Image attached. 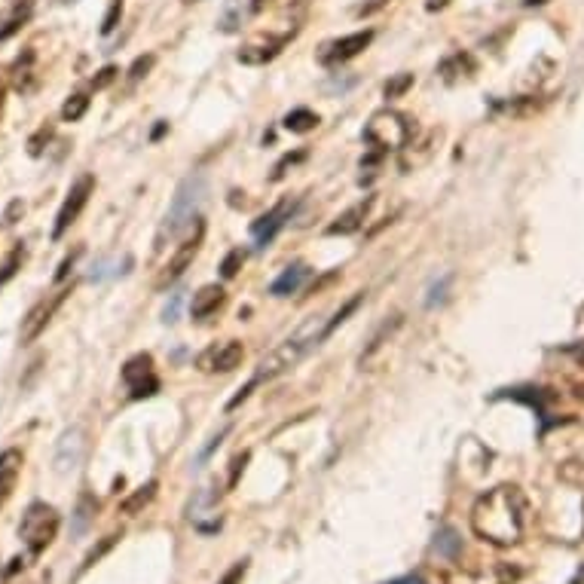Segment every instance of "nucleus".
Wrapping results in <instances>:
<instances>
[{
  "instance_id": "nucleus-1",
  "label": "nucleus",
  "mask_w": 584,
  "mask_h": 584,
  "mask_svg": "<svg viewBox=\"0 0 584 584\" xmlns=\"http://www.w3.org/2000/svg\"><path fill=\"white\" fill-rule=\"evenodd\" d=\"M358 297H352L349 303H343L334 315H328V318H309V322L294 334V337H288L279 349H273L267 358H260V364H257V374L239 389V395L227 404V410H236L260 383H270V380H276L279 374H285V370H291L306 352H312L315 346H322L343 322H346V318L358 309Z\"/></svg>"
},
{
  "instance_id": "nucleus-2",
  "label": "nucleus",
  "mask_w": 584,
  "mask_h": 584,
  "mask_svg": "<svg viewBox=\"0 0 584 584\" xmlns=\"http://www.w3.org/2000/svg\"><path fill=\"white\" fill-rule=\"evenodd\" d=\"M529 502L520 487L502 484L484 493L471 508V529L477 539H484L496 548H511L526 533Z\"/></svg>"
},
{
  "instance_id": "nucleus-3",
  "label": "nucleus",
  "mask_w": 584,
  "mask_h": 584,
  "mask_svg": "<svg viewBox=\"0 0 584 584\" xmlns=\"http://www.w3.org/2000/svg\"><path fill=\"white\" fill-rule=\"evenodd\" d=\"M202 202H205V178H202V175L184 178L181 187H178V193H175V199H172V208H169V215H166V224H163V230H159V239H156L159 245H156V248H163L166 239H172V236H178L184 227H190V224L196 221V215H199Z\"/></svg>"
},
{
  "instance_id": "nucleus-4",
  "label": "nucleus",
  "mask_w": 584,
  "mask_h": 584,
  "mask_svg": "<svg viewBox=\"0 0 584 584\" xmlns=\"http://www.w3.org/2000/svg\"><path fill=\"white\" fill-rule=\"evenodd\" d=\"M413 138V126L404 114L398 111H380L367 120L364 126V141L370 147H377L380 153H389V150H404Z\"/></svg>"
},
{
  "instance_id": "nucleus-5",
  "label": "nucleus",
  "mask_w": 584,
  "mask_h": 584,
  "mask_svg": "<svg viewBox=\"0 0 584 584\" xmlns=\"http://www.w3.org/2000/svg\"><path fill=\"white\" fill-rule=\"evenodd\" d=\"M56 533H59V514H56V508H49L43 502L28 505L25 517L19 523V536L25 539L28 551L31 554L46 551L52 545V539H56Z\"/></svg>"
},
{
  "instance_id": "nucleus-6",
  "label": "nucleus",
  "mask_w": 584,
  "mask_h": 584,
  "mask_svg": "<svg viewBox=\"0 0 584 584\" xmlns=\"http://www.w3.org/2000/svg\"><path fill=\"white\" fill-rule=\"evenodd\" d=\"M520 578V569L505 563V560H493V563H481L471 569H453L447 572V584H514Z\"/></svg>"
},
{
  "instance_id": "nucleus-7",
  "label": "nucleus",
  "mask_w": 584,
  "mask_h": 584,
  "mask_svg": "<svg viewBox=\"0 0 584 584\" xmlns=\"http://www.w3.org/2000/svg\"><path fill=\"white\" fill-rule=\"evenodd\" d=\"M95 193V178L92 175H83L74 181V187L68 190L62 208H59V218H56V227H52V239H62L68 233V227L77 224V218L83 215V208L89 202V196Z\"/></svg>"
},
{
  "instance_id": "nucleus-8",
  "label": "nucleus",
  "mask_w": 584,
  "mask_h": 584,
  "mask_svg": "<svg viewBox=\"0 0 584 584\" xmlns=\"http://www.w3.org/2000/svg\"><path fill=\"white\" fill-rule=\"evenodd\" d=\"M245 358V346L239 340H224V343H211L196 355V367L202 374H230Z\"/></svg>"
},
{
  "instance_id": "nucleus-9",
  "label": "nucleus",
  "mask_w": 584,
  "mask_h": 584,
  "mask_svg": "<svg viewBox=\"0 0 584 584\" xmlns=\"http://www.w3.org/2000/svg\"><path fill=\"white\" fill-rule=\"evenodd\" d=\"M68 294H71V288H65V291H56V294H49V297H43L25 318H22V331H19V340L28 346V343H34L43 331H46V325L52 322V315L59 312V306L68 300Z\"/></svg>"
},
{
  "instance_id": "nucleus-10",
  "label": "nucleus",
  "mask_w": 584,
  "mask_h": 584,
  "mask_svg": "<svg viewBox=\"0 0 584 584\" xmlns=\"http://www.w3.org/2000/svg\"><path fill=\"white\" fill-rule=\"evenodd\" d=\"M202 239H205V224H196V233H193L184 245H178V251L169 257L166 270L159 273V279H156V288H169V285H175V282L193 267V260H196V254H199V248H202Z\"/></svg>"
},
{
  "instance_id": "nucleus-11",
  "label": "nucleus",
  "mask_w": 584,
  "mask_h": 584,
  "mask_svg": "<svg viewBox=\"0 0 584 584\" xmlns=\"http://www.w3.org/2000/svg\"><path fill=\"white\" fill-rule=\"evenodd\" d=\"M123 383L129 386V395L135 401L150 398V395L159 392V380L153 374V358L147 352H141V355H135V358L126 361V367H123Z\"/></svg>"
},
{
  "instance_id": "nucleus-12",
  "label": "nucleus",
  "mask_w": 584,
  "mask_h": 584,
  "mask_svg": "<svg viewBox=\"0 0 584 584\" xmlns=\"http://www.w3.org/2000/svg\"><path fill=\"white\" fill-rule=\"evenodd\" d=\"M370 40H374V31H355V34H346L340 40H331L322 52H318V62H322L325 68H337V65L361 56V52L370 46Z\"/></svg>"
},
{
  "instance_id": "nucleus-13",
  "label": "nucleus",
  "mask_w": 584,
  "mask_h": 584,
  "mask_svg": "<svg viewBox=\"0 0 584 584\" xmlns=\"http://www.w3.org/2000/svg\"><path fill=\"white\" fill-rule=\"evenodd\" d=\"M294 208H297V202L285 199V202H279L276 208H270L267 215L257 218V221L251 224V233H254V239H257V248H267V245L276 239V233L291 221Z\"/></svg>"
},
{
  "instance_id": "nucleus-14",
  "label": "nucleus",
  "mask_w": 584,
  "mask_h": 584,
  "mask_svg": "<svg viewBox=\"0 0 584 584\" xmlns=\"http://www.w3.org/2000/svg\"><path fill=\"white\" fill-rule=\"evenodd\" d=\"M291 34L294 31H285L279 37H263V40L248 43L245 49H239V62L242 65H267V62H273L279 52L285 49V43L291 40Z\"/></svg>"
},
{
  "instance_id": "nucleus-15",
  "label": "nucleus",
  "mask_w": 584,
  "mask_h": 584,
  "mask_svg": "<svg viewBox=\"0 0 584 584\" xmlns=\"http://www.w3.org/2000/svg\"><path fill=\"white\" fill-rule=\"evenodd\" d=\"M22 450L10 447L0 453V508L10 502V496L16 493V484H19V474H22Z\"/></svg>"
},
{
  "instance_id": "nucleus-16",
  "label": "nucleus",
  "mask_w": 584,
  "mask_h": 584,
  "mask_svg": "<svg viewBox=\"0 0 584 584\" xmlns=\"http://www.w3.org/2000/svg\"><path fill=\"white\" fill-rule=\"evenodd\" d=\"M370 208H374V196L355 202L352 208H346L343 215L328 227V236H352V233H358L364 227L367 215H370Z\"/></svg>"
},
{
  "instance_id": "nucleus-17",
  "label": "nucleus",
  "mask_w": 584,
  "mask_h": 584,
  "mask_svg": "<svg viewBox=\"0 0 584 584\" xmlns=\"http://www.w3.org/2000/svg\"><path fill=\"white\" fill-rule=\"evenodd\" d=\"M224 303H227V291L221 285H202L190 300V315L208 318V315H215Z\"/></svg>"
},
{
  "instance_id": "nucleus-18",
  "label": "nucleus",
  "mask_w": 584,
  "mask_h": 584,
  "mask_svg": "<svg viewBox=\"0 0 584 584\" xmlns=\"http://www.w3.org/2000/svg\"><path fill=\"white\" fill-rule=\"evenodd\" d=\"M80 459H83V432L80 429H71L59 441L56 465H59V471H68V468H77Z\"/></svg>"
},
{
  "instance_id": "nucleus-19",
  "label": "nucleus",
  "mask_w": 584,
  "mask_h": 584,
  "mask_svg": "<svg viewBox=\"0 0 584 584\" xmlns=\"http://www.w3.org/2000/svg\"><path fill=\"white\" fill-rule=\"evenodd\" d=\"M474 59L468 56V52H453V56H447L444 62H441V68H438V74L447 80V83H456L459 77H468V74H474Z\"/></svg>"
},
{
  "instance_id": "nucleus-20",
  "label": "nucleus",
  "mask_w": 584,
  "mask_h": 584,
  "mask_svg": "<svg viewBox=\"0 0 584 584\" xmlns=\"http://www.w3.org/2000/svg\"><path fill=\"white\" fill-rule=\"evenodd\" d=\"M13 86L22 92V95H28V92H34V86H37V71H34V52L28 49L25 56H19V62L13 65Z\"/></svg>"
},
{
  "instance_id": "nucleus-21",
  "label": "nucleus",
  "mask_w": 584,
  "mask_h": 584,
  "mask_svg": "<svg viewBox=\"0 0 584 584\" xmlns=\"http://www.w3.org/2000/svg\"><path fill=\"white\" fill-rule=\"evenodd\" d=\"M306 276H309V270L303 267V263H294V267H288V270L270 285V294H273V297H291V294L303 285Z\"/></svg>"
},
{
  "instance_id": "nucleus-22",
  "label": "nucleus",
  "mask_w": 584,
  "mask_h": 584,
  "mask_svg": "<svg viewBox=\"0 0 584 584\" xmlns=\"http://www.w3.org/2000/svg\"><path fill=\"white\" fill-rule=\"evenodd\" d=\"M401 318H404V315H392L389 322H383V325H380V331H377L374 337H370V343H367V346H364V352H361V364H364L370 355H374L377 349H383V346H386V340H389V337L401 328Z\"/></svg>"
},
{
  "instance_id": "nucleus-23",
  "label": "nucleus",
  "mask_w": 584,
  "mask_h": 584,
  "mask_svg": "<svg viewBox=\"0 0 584 584\" xmlns=\"http://www.w3.org/2000/svg\"><path fill=\"white\" fill-rule=\"evenodd\" d=\"M282 126H285L288 132H294V135H306V132H312V129L318 126V114L309 111V108H294V111L285 117Z\"/></svg>"
},
{
  "instance_id": "nucleus-24",
  "label": "nucleus",
  "mask_w": 584,
  "mask_h": 584,
  "mask_svg": "<svg viewBox=\"0 0 584 584\" xmlns=\"http://www.w3.org/2000/svg\"><path fill=\"white\" fill-rule=\"evenodd\" d=\"M28 19H31V0H22V4H16L13 13L0 22V40H10Z\"/></svg>"
},
{
  "instance_id": "nucleus-25",
  "label": "nucleus",
  "mask_w": 584,
  "mask_h": 584,
  "mask_svg": "<svg viewBox=\"0 0 584 584\" xmlns=\"http://www.w3.org/2000/svg\"><path fill=\"white\" fill-rule=\"evenodd\" d=\"M22 260H25V245H22V242H16V248L7 254V260L0 263V288H4L7 282H13V279H16V273L22 270Z\"/></svg>"
},
{
  "instance_id": "nucleus-26",
  "label": "nucleus",
  "mask_w": 584,
  "mask_h": 584,
  "mask_svg": "<svg viewBox=\"0 0 584 584\" xmlns=\"http://www.w3.org/2000/svg\"><path fill=\"white\" fill-rule=\"evenodd\" d=\"M153 496H156V481H150V484H144L141 490H135V493L123 502V514H138L144 505H150Z\"/></svg>"
},
{
  "instance_id": "nucleus-27",
  "label": "nucleus",
  "mask_w": 584,
  "mask_h": 584,
  "mask_svg": "<svg viewBox=\"0 0 584 584\" xmlns=\"http://www.w3.org/2000/svg\"><path fill=\"white\" fill-rule=\"evenodd\" d=\"M557 474H560V481H563V484H569V487H575V490H584V462L569 459V462L560 465Z\"/></svg>"
},
{
  "instance_id": "nucleus-28",
  "label": "nucleus",
  "mask_w": 584,
  "mask_h": 584,
  "mask_svg": "<svg viewBox=\"0 0 584 584\" xmlns=\"http://www.w3.org/2000/svg\"><path fill=\"white\" fill-rule=\"evenodd\" d=\"M86 111H89V98H86L83 92H77V95H71V98L65 101L62 117H65L68 123H77V120H83Z\"/></svg>"
},
{
  "instance_id": "nucleus-29",
  "label": "nucleus",
  "mask_w": 584,
  "mask_h": 584,
  "mask_svg": "<svg viewBox=\"0 0 584 584\" xmlns=\"http://www.w3.org/2000/svg\"><path fill=\"white\" fill-rule=\"evenodd\" d=\"M98 511V502L92 496H83L80 505H77V517H74V533H83V529L89 526L92 514Z\"/></svg>"
},
{
  "instance_id": "nucleus-30",
  "label": "nucleus",
  "mask_w": 584,
  "mask_h": 584,
  "mask_svg": "<svg viewBox=\"0 0 584 584\" xmlns=\"http://www.w3.org/2000/svg\"><path fill=\"white\" fill-rule=\"evenodd\" d=\"M410 89H413V74H395L392 80H386L383 95H386V98H401V95H407Z\"/></svg>"
},
{
  "instance_id": "nucleus-31",
  "label": "nucleus",
  "mask_w": 584,
  "mask_h": 584,
  "mask_svg": "<svg viewBox=\"0 0 584 584\" xmlns=\"http://www.w3.org/2000/svg\"><path fill=\"white\" fill-rule=\"evenodd\" d=\"M435 548H438V554H444V557H456L459 548H462V542H459V536L453 533V529H441L438 539H435Z\"/></svg>"
},
{
  "instance_id": "nucleus-32",
  "label": "nucleus",
  "mask_w": 584,
  "mask_h": 584,
  "mask_svg": "<svg viewBox=\"0 0 584 584\" xmlns=\"http://www.w3.org/2000/svg\"><path fill=\"white\" fill-rule=\"evenodd\" d=\"M117 539H120V533H111V536H104V539H101V542H98V545H95V548H92V551L86 554V560H83V569L95 566V563H98V560H101L104 554H108V551H111V548L117 545Z\"/></svg>"
},
{
  "instance_id": "nucleus-33",
  "label": "nucleus",
  "mask_w": 584,
  "mask_h": 584,
  "mask_svg": "<svg viewBox=\"0 0 584 584\" xmlns=\"http://www.w3.org/2000/svg\"><path fill=\"white\" fill-rule=\"evenodd\" d=\"M242 263H245V251H242V248H233V251L224 257V263H221V276H224V279H233V276L242 270Z\"/></svg>"
},
{
  "instance_id": "nucleus-34",
  "label": "nucleus",
  "mask_w": 584,
  "mask_h": 584,
  "mask_svg": "<svg viewBox=\"0 0 584 584\" xmlns=\"http://www.w3.org/2000/svg\"><path fill=\"white\" fill-rule=\"evenodd\" d=\"M123 19V0H111L108 13H104V22H101V34H111Z\"/></svg>"
},
{
  "instance_id": "nucleus-35",
  "label": "nucleus",
  "mask_w": 584,
  "mask_h": 584,
  "mask_svg": "<svg viewBox=\"0 0 584 584\" xmlns=\"http://www.w3.org/2000/svg\"><path fill=\"white\" fill-rule=\"evenodd\" d=\"M117 77H120V71H117L114 65H108V68H101V71H98V77L92 80V89H95V92H98V89H108V86H111V83H114Z\"/></svg>"
},
{
  "instance_id": "nucleus-36",
  "label": "nucleus",
  "mask_w": 584,
  "mask_h": 584,
  "mask_svg": "<svg viewBox=\"0 0 584 584\" xmlns=\"http://www.w3.org/2000/svg\"><path fill=\"white\" fill-rule=\"evenodd\" d=\"M153 62H156V56H141V59H135V62H132V68H129V80H141V77H147V71L153 68Z\"/></svg>"
},
{
  "instance_id": "nucleus-37",
  "label": "nucleus",
  "mask_w": 584,
  "mask_h": 584,
  "mask_svg": "<svg viewBox=\"0 0 584 584\" xmlns=\"http://www.w3.org/2000/svg\"><path fill=\"white\" fill-rule=\"evenodd\" d=\"M303 156H306L303 150L285 153V156H282V163H279V166H276V172H273V181H282V178H285V169H288V166H294V163H300Z\"/></svg>"
},
{
  "instance_id": "nucleus-38",
  "label": "nucleus",
  "mask_w": 584,
  "mask_h": 584,
  "mask_svg": "<svg viewBox=\"0 0 584 584\" xmlns=\"http://www.w3.org/2000/svg\"><path fill=\"white\" fill-rule=\"evenodd\" d=\"M52 138V126H43L31 141H28V153L31 156H40V150H43V141H49Z\"/></svg>"
},
{
  "instance_id": "nucleus-39",
  "label": "nucleus",
  "mask_w": 584,
  "mask_h": 584,
  "mask_svg": "<svg viewBox=\"0 0 584 584\" xmlns=\"http://www.w3.org/2000/svg\"><path fill=\"white\" fill-rule=\"evenodd\" d=\"M77 257H80V248H74L62 263H59V273H56V285H62L65 279H68V273H71V267H74V263H77Z\"/></svg>"
},
{
  "instance_id": "nucleus-40",
  "label": "nucleus",
  "mask_w": 584,
  "mask_h": 584,
  "mask_svg": "<svg viewBox=\"0 0 584 584\" xmlns=\"http://www.w3.org/2000/svg\"><path fill=\"white\" fill-rule=\"evenodd\" d=\"M447 285H450V276H444L441 282H435V285L429 288V300H426V303H429V306L441 303V300H444V291H447Z\"/></svg>"
},
{
  "instance_id": "nucleus-41",
  "label": "nucleus",
  "mask_w": 584,
  "mask_h": 584,
  "mask_svg": "<svg viewBox=\"0 0 584 584\" xmlns=\"http://www.w3.org/2000/svg\"><path fill=\"white\" fill-rule=\"evenodd\" d=\"M392 4V0H367V4H361L358 7V16L364 19V16H374V13H380L383 7H389Z\"/></svg>"
},
{
  "instance_id": "nucleus-42",
  "label": "nucleus",
  "mask_w": 584,
  "mask_h": 584,
  "mask_svg": "<svg viewBox=\"0 0 584 584\" xmlns=\"http://www.w3.org/2000/svg\"><path fill=\"white\" fill-rule=\"evenodd\" d=\"M22 211H25V205H22V199H13L10 202V208H7V215H4V224H16L19 221V215H22Z\"/></svg>"
},
{
  "instance_id": "nucleus-43",
  "label": "nucleus",
  "mask_w": 584,
  "mask_h": 584,
  "mask_svg": "<svg viewBox=\"0 0 584 584\" xmlns=\"http://www.w3.org/2000/svg\"><path fill=\"white\" fill-rule=\"evenodd\" d=\"M337 279H340V273H337V270H334V273H328V276H322V279H318V282L309 288V294H322V291H325L331 282H337Z\"/></svg>"
},
{
  "instance_id": "nucleus-44",
  "label": "nucleus",
  "mask_w": 584,
  "mask_h": 584,
  "mask_svg": "<svg viewBox=\"0 0 584 584\" xmlns=\"http://www.w3.org/2000/svg\"><path fill=\"white\" fill-rule=\"evenodd\" d=\"M245 462H248V453H242V456H236V459H233V474H230V487H236V481H239V471L245 468Z\"/></svg>"
},
{
  "instance_id": "nucleus-45",
  "label": "nucleus",
  "mask_w": 584,
  "mask_h": 584,
  "mask_svg": "<svg viewBox=\"0 0 584 584\" xmlns=\"http://www.w3.org/2000/svg\"><path fill=\"white\" fill-rule=\"evenodd\" d=\"M242 575H245V563H239L236 569H230V575H227V578H224L221 584H236V581H239Z\"/></svg>"
},
{
  "instance_id": "nucleus-46",
  "label": "nucleus",
  "mask_w": 584,
  "mask_h": 584,
  "mask_svg": "<svg viewBox=\"0 0 584 584\" xmlns=\"http://www.w3.org/2000/svg\"><path fill=\"white\" fill-rule=\"evenodd\" d=\"M178 303H181V297H172V306H166V322H175V315H178Z\"/></svg>"
},
{
  "instance_id": "nucleus-47",
  "label": "nucleus",
  "mask_w": 584,
  "mask_h": 584,
  "mask_svg": "<svg viewBox=\"0 0 584 584\" xmlns=\"http://www.w3.org/2000/svg\"><path fill=\"white\" fill-rule=\"evenodd\" d=\"M389 584H426L419 575H407V578H395V581H389Z\"/></svg>"
},
{
  "instance_id": "nucleus-48",
  "label": "nucleus",
  "mask_w": 584,
  "mask_h": 584,
  "mask_svg": "<svg viewBox=\"0 0 584 584\" xmlns=\"http://www.w3.org/2000/svg\"><path fill=\"white\" fill-rule=\"evenodd\" d=\"M263 7H267V0H251V13H260Z\"/></svg>"
},
{
  "instance_id": "nucleus-49",
  "label": "nucleus",
  "mask_w": 584,
  "mask_h": 584,
  "mask_svg": "<svg viewBox=\"0 0 584 584\" xmlns=\"http://www.w3.org/2000/svg\"><path fill=\"white\" fill-rule=\"evenodd\" d=\"M169 129V123H159L156 129H153V138H163V132Z\"/></svg>"
},
{
  "instance_id": "nucleus-50",
  "label": "nucleus",
  "mask_w": 584,
  "mask_h": 584,
  "mask_svg": "<svg viewBox=\"0 0 584 584\" xmlns=\"http://www.w3.org/2000/svg\"><path fill=\"white\" fill-rule=\"evenodd\" d=\"M441 7H447V0H429V10H441Z\"/></svg>"
},
{
  "instance_id": "nucleus-51",
  "label": "nucleus",
  "mask_w": 584,
  "mask_h": 584,
  "mask_svg": "<svg viewBox=\"0 0 584 584\" xmlns=\"http://www.w3.org/2000/svg\"><path fill=\"white\" fill-rule=\"evenodd\" d=\"M4 98H7V86L0 83V114H4Z\"/></svg>"
},
{
  "instance_id": "nucleus-52",
  "label": "nucleus",
  "mask_w": 584,
  "mask_h": 584,
  "mask_svg": "<svg viewBox=\"0 0 584 584\" xmlns=\"http://www.w3.org/2000/svg\"><path fill=\"white\" fill-rule=\"evenodd\" d=\"M575 358H578V364H581V367H584V349H581V352H578V355H575Z\"/></svg>"
},
{
  "instance_id": "nucleus-53",
  "label": "nucleus",
  "mask_w": 584,
  "mask_h": 584,
  "mask_svg": "<svg viewBox=\"0 0 584 584\" xmlns=\"http://www.w3.org/2000/svg\"><path fill=\"white\" fill-rule=\"evenodd\" d=\"M181 4H199V0H181Z\"/></svg>"
}]
</instances>
